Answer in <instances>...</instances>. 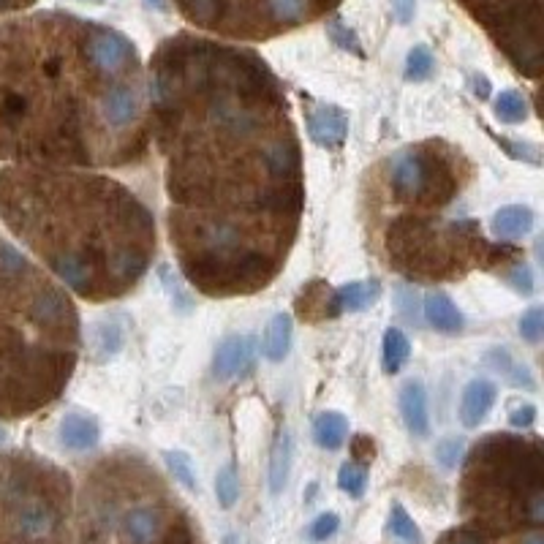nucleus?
Wrapping results in <instances>:
<instances>
[{"instance_id":"obj_4","label":"nucleus","mask_w":544,"mask_h":544,"mask_svg":"<svg viewBox=\"0 0 544 544\" xmlns=\"http://www.w3.org/2000/svg\"><path fill=\"white\" fill-rule=\"evenodd\" d=\"M463 506L496 528L544 523V457L539 438H482L466 460Z\"/></svg>"},{"instance_id":"obj_34","label":"nucleus","mask_w":544,"mask_h":544,"mask_svg":"<svg viewBox=\"0 0 544 544\" xmlns=\"http://www.w3.org/2000/svg\"><path fill=\"white\" fill-rule=\"evenodd\" d=\"M398 14L403 22L411 20V14H414V0H398Z\"/></svg>"},{"instance_id":"obj_20","label":"nucleus","mask_w":544,"mask_h":544,"mask_svg":"<svg viewBox=\"0 0 544 544\" xmlns=\"http://www.w3.org/2000/svg\"><path fill=\"white\" fill-rule=\"evenodd\" d=\"M289 471H292V438L289 433H281L270 455V490L275 496L289 482Z\"/></svg>"},{"instance_id":"obj_31","label":"nucleus","mask_w":544,"mask_h":544,"mask_svg":"<svg viewBox=\"0 0 544 544\" xmlns=\"http://www.w3.org/2000/svg\"><path fill=\"white\" fill-rule=\"evenodd\" d=\"M506 278H509V283L515 286L517 292L531 294V289H534V278H531L528 264H512V267H509V272H506Z\"/></svg>"},{"instance_id":"obj_29","label":"nucleus","mask_w":544,"mask_h":544,"mask_svg":"<svg viewBox=\"0 0 544 544\" xmlns=\"http://www.w3.org/2000/svg\"><path fill=\"white\" fill-rule=\"evenodd\" d=\"M340 528V517L335 512H324L313 520V525L308 528V539L311 542H327L330 536L338 534Z\"/></svg>"},{"instance_id":"obj_9","label":"nucleus","mask_w":544,"mask_h":544,"mask_svg":"<svg viewBox=\"0 0 544 544\" xmlns=\"http://www.w3.org/2000/svg\"><path fill=\"white\" fill-rule=\"evenodd\" d=\"M256 360V340L251 335H232L215 349L213 370L218 379H234L248 373Z\"/></svg>"},{"instance_id":"obj_12","label":"nucleus","mask_w":544,"mask_h":544,"mask_svg":"<svg viewBox=\"0 0 544 544\" xmlns=\"http://www.w3.org/2000/svg\"><path fill=\"white\" fill-rule=\"evenodd\" d=\"M400 414H403V422L414 436H428V395H425V387L419 381H406L400 389Z\"/></svg>"},{"instance_id":"obj_35","label":"nucleus","mask_w":544,"mask_h":544,"mask_svg":"<svg viewBox=\"0 0 544 544\" xmlns=\"http://www.w3.org/2000/svg\"><path fill=\"white\" fill-rule=\"evenodd\" d=\"M33 0H0V11H11V9H22V6H30Z\"/></svg>"},{"instance_id":"obj_28","label":"nucleus","mask_w":544,"mask_h":544,"mask_svg":"<svg viewBox=\"0 0 544 544\" xmlns=\"http://www.w3.org/2000/svg\"><path fill=\"white\" fill-rule=\"evenodd\" d=\"M542 332H544V311L539 308V305H534V308H528V311L523 313V319H520V335H523L528 343H539V340H542Z\"/></svg>"},{"instance_id":"obj_21","label":"nucleus","mask_w":544,"mask_h":544,"mask_svg":"<svg viewBox=\"0 0 544 544\" xmlns=\"http://www.w3.org/2000/svg\"><path fill=\"white\" fill-rule=\"evenodd\" d=\"M384 370L387 373H398L403 365L408 362V354H411V346H408V338L395 327H389L384 332Z\"/></svg>"},{"instance_id":"obj_24","label":"nucleus","mask_w":544,"mask_h":544,"mask_svg":"<svg viewBox=\"0 0 544 544\" xmlns=\"http://www.w3.org/2000/svg\"><path fill=\"white\" fill-rule=\"evenodd\" d=\"M496 115L504 123H523L525 117H528V101L517 90H504L496 98Z\"/></svg>"},{"instance_id":"obj_26","label":"nucleus","mask_w":544,"mask_h":544,"mask_svg":"<svg viewBox=\"0 0 544 544\" xmlns=\"http://www.w3.org/2000/svg\"><path fill=\"white\" fill-rule=\"evenodd\" d=\"M433 55H430L428 47H414L408 52L406 60V77L414 79V82H422V79L430 77V71H433Z\"/></svg>"},{"instance_id":"obj_33","label":"nucleus","mask_w":544,"mask_h":544,"mask_svg":"<svg viewBox=\"0 0 544 544\" xmlns=\"http://www.w3.org/2000/svg\"><path fill=\"white\" fill-rule=\"evenodd\" d=\"M509 419H512V425H517V428H528V425H531V422L536 419V408L531 406V403H525L523 408L512 411V414H509Z\"/></svg>"},{"instance_id":"obj_23","label":"nucleus","mask_w":544,"mask_h":544,"mask_svg":"<svg viewBox=\"0 0 544 544\" xmlns=\"http://www.w3.org/2000/svg\"><path fill=\"white\" fill-rule=\"evenodd\" d=\"M338 485L343 493H349L351 498H360L365 493V485H368V468L360 466L357 460L351 463H343L338 471Z\"/></svg>"},{"instance_id":"obj_27","label":"nucleus","mask_w":544,"mask_h":544,"mask_svg":"<svg viewBox=\"0 0 544 544\" xmlns=\"http://www.w3.org/2000/svg\"><path fill=\"white\" fill-rule=\"evenodd\" d=\"M164 460L172 468V474L180 485H185L188 490H196V474H194V463H191V457L185 455V452H166Z\"/></svg>"},{"instance_id":"obj_36","label":"nucleus","mask_w":544,"mask_h":544,"mask_svg":"<svg viewBox=\"0 0 544 544\" xmlns=\"http://www.w3.org/2000/svg\"><path fill=\"white\" fill-rule=\"evenodd\" d=\"M523 544H544V539H542V534H539V531H531V534L523 539Z\"/></svg>"},{"instance_id":"obj_10","label":"nucleus","mask_w":544,"mask_h":544,"mask_svg":"<svg viewBox=\"0 0 544 544\" xmlns=\"http://www.w3.org/2000/svg\"><path fill=\"white\" fill-rule=\"evenodd\" d=\"M308 131L316 145L340 147L349 134V120L343 115V109L332 107V104H316L308 112Z\"/></svg>"},{"instance_id":"obj_25","label":"nucleus","mask_w":544,"mask_h":544,"mask_svg":"<svg viewBox=\"0 0 544 544\" xmlns=\"http://www.w3.org/2000/svg\"><path fill=\"white\" fill-rule=\"evenodd\" d=\"M215 496H218V504L229 509V506L237 504L240 498V479H237V468L229 463L218 471V479H215Z\"/></svg>"},{"instance_id":"obj_1","label":"nucleus","mask_w":544,"mask_h":544,"mask_svg":"<svg viewBox=\"0 0 544 544\" xmlns=\"http://www.w3.org/2000/svg\"><path fill=\"white\" fill-rule=\"evenodd\" d=\"M169 240L210 297L270 286L305 207L300 139L278 77L251 49L175 36L150 63Z\"/></svg>"},{"instance_id":"obj_7","label":"nucleus","mask_w":544,"mask_h":544,"mask_svg":"<svg viewBox=\"0 0 544 544\" xmlns=\"http://www.w3.org/2000/svg\"><path fill=\"white\" fill-rule=\"evenodd\" d=\"M185 20L226 39L264 41L319 20L340 0H175Z\"/></svg>"},{"instance_id":"obj_37","label":"nucleus","mask_w":544,"mask_h":544,"mask_svg":"<svg viewBox=\"0 0 544 544\" xmlns=\"http://www.w3.org/2000/svg\"><path fill=\"white\" fill-rule=\"evenodd\" d=\"M147 6H153V9L164 11L166 9V0H147Z\"/></svg>"},{"instance_id":"obj_2","label":"nucleus","mask_w":544,"mask_h":544,"mask_svg":"<svg viewBox=\"0 0 544 544\" xmlns=\"http://www.w3.org/2000/svg\"><path fill=\"white\" fill-rule=\"evenodd\" d=\"M147 115L123 33L55 11L0 25V153L66 169L128 164L145 156Z\"/></svg>"},{"instance_id":"obj_16","label":"nucleus","mask_w":544,"mask_h":544,"mask_svg":"<svg viewBox=\"0 0 544 544\" xmlns=\"http://www.w3.org/2000/svg\"><path fill=\"white\" fill-rule=\"evenodd\" d=\"M534 229V213L523 207V204H512V207H501L493 215V234L501 240H517Z\"/></svg>"},{"instance_id":"obj_22","label":"nucleus","mask_w":544,"mask_h":544,"mask_svg":"<svg viewBox=\"0 0 544 544\" xmlns=\"http://www.w3.org/2000/svg\"><path fill=\"white\" fill-rule=\"evenodd\" d=\"M389 534L395 536L400 544H425L419 525L411 520L403 504H392V509H389Z\"/></svg>"},{"instance_id":"obj_6","label":"nucleus","mask_w":544,"mask_h":544,"mask_svg":"<svg viewBox=\"0 0 544 544\" xmlns=\"http://www.w3.org/2000/svg\"><path fill=\"white\" fill-rule=\"evenodd\" d=\"M384 194L398 207H411V213H444L455 202L471 166L460 150L441 139L403 147L384 164Z\"/></svg>"},{"instance_id":"obj_18","label":"nucleus","mask_w":544,"mask_h":544,"mask_svg":"<svg viewBox=\"0 0 544 544\" xmlns=\"http://www.w3.org/2000/svg\"><path fill=\"white\" fill-rule=\"evenodd\" d=\"M289 346H292V316L278 313L272 316L264 332V357L270 362H281L289 354Z\"/></svg>"},{"instance_id":"obj_8","label":"nucleus","mask_w":544,"mask_h":544,"mask_svg":"<svg viewBox=\"0 0 544 544\" xmlns=\"http://www.w3.org/2000/svg\"><path fill=\"white\" fill-rule=\"evenodd\" d=\"M509 63L536 79L542 71V0H460Z\"/></svg>"},{"instance_id":"obj_13","label":"nucleus","mask_w":544,"mask_h":544,"mask_svg":"<svg viewBox=\"0 0 544 544\" xmlns=\"http://www.w3.org/2000/svg\"><path fill=\"white\" fill-rule=\"evenodd\" d=\"M297 311L305 321H321V319H332L338 316V300H335V292H330V286L321 281L308 283L302 289L300 300H297Z\"/></svg>"},{"instance_id":"obj_32","label":"nucleus","mask_w":544,"mask_h":544,"mask_svg":"<svg viewBox=\"0 0 544 544\" xmlns=\"http://www.w3.org/2000/svg\"><path fill=\"white\" fill-rule=\"evenodd\" d=\"M460 452H463V441L460 438H447L441 447L436 449V457L441 460V466L444 468H455L457 460H460Z\"/></svg>"},{"instance_id":"obj_19","label":"nucleus","mask_w":544,"mask_h":544,"mask_svg":"<svg viewBox=\"0 0 544 544\" xmlns=\"http://www.w3.org/2000/svg\"><path fill=\"white\" fill-rule=\"evenodd\" d=\"M379 297V281H351L346 286L335 289V300H338L340 311H362V308H370Z\"/></svg>"},{"instance_id":"obj_11","label":"nucleus","mask_w":544,"mask_h":544,"mask_svg":"<svg viewBox=\"0 0 544 544\" xmlns=\"http://www.w3.org/2000/svg\"><path fill=\"white\" fill-rule=\"evenodd\" d=\"M498 389L493 381L474 379L463 389V400H460V419L466 428H479V422L490 414V408L496 403Z\"/></svg>"},{"instance_id":"obj_17","label":"nucleus","mask_w":544,"mask_h":544,"mask_svg":"<svg viewBox=\"0 0 544 544\" xmlns=\"http://www.w3.org/2000/svg\"><path fill=\"white\" fill-rule=\"evenodd\" d=\"M349 436V419L338 411H324L313 422V438L321 449H340Z\"/></svg>"},{"instance_id":"obj_15","label":"nucleus","mask_w":544,"mask_h":544,"mask_svg":"<svg viewBox=\"0 0 544 544\" xmlns=\"http://www.w3.org/2000/svg\"><path fill=\"white\" fill-rule=\"evenodd\" d=\"M425 316H428L430 327H436L438 332H460L463 330V313L457 311V305L452 297L444 292H430L425 297Z\"/></svg>"},{"instance_id":"obj_3","label":"nucleus","mask_w":544,"mask_h":544,"mask_svg":"<svg viewBox=\"0 0 544 544\" xmlns=\"http://www.w3.org/2000/svg\"><path fill=\"white\" fill-rule=\"evenodd\" d=\"M0 213L71 292L107 302L131 292L156 253V224L126 185L66 166L0 175Z\"/></svg>"},{"instance_id":"obj_5","label":"nucleus","mask_w":544,"mask_h":544,"mask_svg":"<svg viewBox=\"0 0 544 544\" xmlns=\"http://www.w3.org/2000/svg\"><path fill=\"white\" fill-rule=\"evenodd\" d=\"M3 463L0 515L9 544H63L68 476L36 457H9Z\"/></svg>"},{"instance_id":"obj_30","label":"nucleus","mask_w":544,"mask_h":544,"mask_svg":"<svg viewBox=\"0 0 544 544\" xmlns=\"http://www.w3.org/2000/svg\"><path fill=\"white\" fill-rule=\"evenodd\" d=\"M441 544H487V536L479 528H455L444 534Z\"/></svg>"},{"instance_id":"obj_14","label":"nucleus","mask_w":544,"mask_h":544,"mask_svg":"<svg viewBox=\"0 0 544 544\" xmlns=\"http://www.w3.org/2000/svg\"><path fill=\"white\" fill-rule=\"evenodd\" d=\"M101 438V428L93 417L85 414H66L60 422V441L63 447L74 449V452H85L93 449Z\"/></svg>"}]
</instances>
